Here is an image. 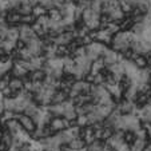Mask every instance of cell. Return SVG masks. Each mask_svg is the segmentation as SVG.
Listing matches in <instances>:
<instances>
[{
  "label": "cell",
  "instance_id": "cell-1",
  "mask_svg": "<svg viewBox=\"0 0 151 151\" xmlns=\"http://www.w3.org/2000/svg\"><path fill=\"white\" fill-rule=\"evenodd\" d=\"M134 37L135 35L131 31H119L118 34H115L112 36V50L124 55L127 51H130V47H131Z\"/></svg>",
  "mask_w": 151,
  "mask_h": 151
},
{
  "label": "cell",
  "instance_id": "cell-2",
  "mask_svg": "<svg viewBox=\"0 0 151 151\" xmlns=\"http://www.w3.org/2000/svg\"><path fill=\"white\" fill-rule=\"evenodd\" d=\"M76 32L75 31H64L62 32V34L56 35V36L52 37V43H54L55 46H68L70 43H72V40H74V37H76Z\"/></svg>",
  "mask_w": 151,
  "mask_h": 151
},
{
  "label": "cell",
  "instance_id": "cell-3",
  "mask_svg": "<svg viewBox=\"0 0 151 151\" xmlns=\"http://www.w3.org/2000/svg\"><path fill=\"white\" fill-rule=\"evenodd\" d=\"M72 126V123L71 122H68V120H66L64 118H62V116H54L51 119V122L48 123V127H50V130H51L52 132H60V131H63V130H66V128H68V127H71Z\"/></svg>",
  "mask_w": 151,
  "mask_h": 151
},
{
  "label": "cell",
  "instance_id": "cell-4",
  "mask_svg": "<svg viewBox=\"0 0 151 151\" xmlns=\"http://www.w3.org/2000/svg\"><path fill=\"white\" fill-rule=\"evenodd\" d=\"M44 47H46V44H44V42L39 36L32 39L31 42H28L26 44V48L31 52L32 56H42L43 51H44Z\"/></svg>",
  "mask_w": 151,
  "mask_h": 151
},
{
  "label": "cell",
  "instance_id": "cell-5",
  "mask_svg": "<svg viewBox=\"0 0 151 151\" xmlns=\"http://www.w3.org/2000/svg\"><path fill=\"white\" fill-rule=\"evenodd\" d=\"M122 59H123L122 54L114 51V50H110V48H106L104 54L102 55V62H103V64H104L106 67L112 66V64H115V63L120 62Z\"/></svg>",
  "mask_w": 151,
  "mask_h": 151
},
{
  "label": "cell",
  "instance_id": "cell-6",
  "mask_svg": "<svg viewBox=\"0 0 151 151\" xmlns=\"http://www.w3.org/2000/svg\"><path fill=\"white\" fill-rule=\"evenodd\" d=\"M37 37V35L35 34V31L32 29L31 26L28 24H20L19 27V40H22V43L27 44L28 42H31L32 39Z\"/></svg>",
  "mask_w": 151,
  "mask_h": 151
},
{
  "label": "cell",
  "instance_id": "cell-7",
  "mask_svg": "<svg viewBox=\"0 0 151 151\" xmlns=\"http://www.w3.org/2000/svg\"><path fill=\"white\" fill-rule=\"evenodd\" d=\"M16 119L19 120L20 126H22V128L24 131H27L28 134H34V131L36 130V124L32 120V118L27 116L24 114H16Z\"/></svg>",
  "mask_w": 151,
  "mask_h": 151
},
{
  "label": "cell",
  "instance_id": "cell-8",
  "mask_svg": "<svg viewBox=\"0 0 151 151\" xmlns=\"http://www.w3.org/2000/svg\"><path fill=\"white\" fill-rule=\"evenodd\" d=\"M116 110L120 112V115L135 114V111H137V104H135V102H131V100L124 99L122 103H119V106H118Z\"/></svg>",
  "mask_w": 151,
  "mask_h": 151
},
{
  "label": "cell",
  "instance_id": "cell-9",
  "mask_svg": "<svg viewBox=\"0 0 151 151\" xmlns=\"http://www.w3.org/2000/svg\"><path fill=\"white\" fill-rule=\"evenodd\" d=\"M94 37L96 39L95 42L103 43V44H104V43H111V40H112V35L104 28H102V29H99V31L95 32Z\"/></svg>",
  "mask_w": 151,
  "mask_h": 151
},
{
  "label": "cell",
  "instance_id": "cell-10",
  "mask_svg": "<svg viewBox=\"0 0 151 151\" xmlns=\"http://www.w3.org/2000/svg\"><path fill=\"white\" fill-rule=\"evenodd\" d=\"M8 88L11 90L12 94H16V92L22 91L24 88V82L20 78H11L8 82Z\"/></svg>",
  "mask_w": 151,
  "mask_h": 151
},
{
  "label": "cell",
  "instance_id": "cell-11",
  "mask_svg": "<svg viewBox=\"0 0 151 151\" xmlns=\"http://www.w3.org/2000/svg\"><path fill=\"white\" fill-rule=\"evenodd\" d=\"M11 74H12V76L20 78V79H22V78L27 76L29 72L27 71V70L24 68V67L22 66L19 62H14V66H12V68H11Z\"/></svg>",
  "mask_w": 151,
  "mask_h": 151
},
{
  "label": "cell",
  "instance_id": "cell-12",
  "mask_svg": "<svg viewBox=\"0 0 151 151\" xmlns=\"http://www.w3.org/2000/svg\"><path fill=\"white\" fill-rule=\"evenodd\" d=\"M16 46H17V42H15V40H9V39H4V40H1V43H0V47H1L7 54L11 52V51H14V50L16 48Z\"/></svg>",
  "mask_w": 151,
  "mask_h": 151
},
{
  "label": "cell",
  "instance_id": "cell-13",
  "mask_svg": "<svg viewBox=\"0 0 151 151\" xmlns=\"http://www.w3.org/2000/svg\"><path fill=\"white\" fill-rule=\"evenodd\" d=\"M67 147L71 148V150H79V148H83V147H87L84 143V140L82 139V138H75V139H72L71 142L67 145Z\"/></svg>",
  "mask_w": 151,
  "mask_h": 151
},
{
  "label": "cell",
  "instance_id": "cell-14",
  "mask_svg": "<svg viewBox=\"0 0 151 151\" xmlns=\"http://www.w3.org/2000/svg\"><path fill=\"white\" fill-rule=\"evenodd\" d=\"M66 99H67L66 91H56L51 99V104H59V103H63Z\"/></svg>",
  "mask_w": 151,
  "mask_h": 151
},
{
  "label": "cell",
  "instance_id": "cell-15",
  "mask_svg": "<svg viewBox=\"0 0 151 151\" xmlns=\"http://www.w3.org/2000/svg\"><path fill=\"white\" fill-rule=\"evenodd\" d=\"M17 14H20V16H26V15H32V6L28 3V0H27L26 3H23L19 8L16 9Z\"/></svg>",
  "mask_w": 151,
  "mask_h": 151
},
{
  "label": "cell",
  "instance_id": "cell-16",
  "mask_svg": "<svg viewBox=\"0 0 151 151\" xmlns=\"http://www.w3.org/2000/svg\"><path fill=\"white\" fill-rule=\"evenodd\" d=\"M102 7H103V1L102 0H91V4H90V8L94 14L96 15H102Z\"/></svg>",
  "mask_w": 151,
  "mask_h": 151
},
{
  "label": "cell",
  "instance_id": "cell-17",
  "mask_svg": "<svg viewBox=\"0 0 151 151\" xmlns=\"http://www.w3.org/2000/svg\"><path fill=\"white\" fill-rule=\"evenodd\" d=\"M6 39H9V40H15L17 42L19 40V27H9L8 28V32H7V37Z\"/></svg>",
  "mask_w": 151,
  "mask_h": 151
},
{
  "label": "cell",
  "instance_id": "cell-18",
  "mask_svg": "<svg viewBox=\"0 0 151 151\" xmlns=\"http://www.w3.org/2000/svg\"><path fill=\"white\" fill-rule=\"evenodd\" d=\"M20 14H17V11H11L9 14H7L6 19L8 23L11 24H15V23H20Z\"/></svg>",
  "mask_w": 151,
  "mask_h": 151
},
{
  "label": "cell",
  "instance_id": "cell-19",
  "mask_svg": "<svg viewBox=\"0 0 151 151\" xmlns=\"http://www.w3.org/2000/svg\"><path fill=\"white\" fill-rule=\"evenodd\" d=\"M44 76H46V75H44V72H43L42 70H36V71L31 72L29 79H31V82H43Z\"/></svg>",
  "mask_w": 151,
  "mask_h": 151
},
{
  "label": "cell",
  "instance_id": "cell-20",
  "mask_svg": "<svg viewBox=\"0 0 151 151\" xmlns=\"http://www.w3.org/2000/svg\"><path fill=\"white\" fill-rule=\"evenodd\" d=\"M39 4H40V6H42L44 9H46V11H51V9L58 8L56 3H55L54 0H40Z\"/></svg>",
  "mask_w": 151,
  "mask_h": 151
},
{
  "label": "cell",
  "instance_id": "cell-21",
  "mask_svg": "<svg viewBox=\"0 0 151 151\" xmlns=\"http://www.w3.org/2000/svg\"><path fill=\"white\" fill-rule=\"evenodd\" d=\"M44 14H46V9L43 8L40 4L32 7V16L34 17H39V16H42V15H44Z\"/></svg>",
  "mask_w": 151,
  "mask_h": 151
},
{
  "label": "cell",
  "instance_id": "cell-22",
  "mask_svg": "<svg viewBox=\"0 0 151 151\" xmlns=\"http://www.w3.org/2000/svg\"><path fill=\"white\" fill-rule=\"evenodd\" d=\"M8 28L9 27L7 26L6 23H0V37L1 40H4L7 37V32H8Z\"/></svg>",
  "mask_w": 151,
  "mask_h": 151
},
{
  "label": "cell",
  "instance_id": "cell-23",
  "mask_svg": "<svg viewBox=\"0 0 151 151\" xmlns=\"http://www.w3.org/2000/svg\"><path fill=\"white\" fill-rule=\"evenodd\" d=\"M35 17L32 16V15H26V16H22L20 17V24H31L32 22H34Z\"/></svg>",
  "mask_w": 151,
  "mask_h": 151
},
{
  "label": "cell",
  "instance_id": "cell-24",
  "mask_svg": "<svg viewBox=\"0 0 151 151\" xmlns=\"http://www.w3.org/2000/svg\"><path fill=\"white\" fill-rule=\"evenodd\" d=\"M142 128L145 130V132H146V135H147V138H151V123H150V122H143Z\"/></svg>",
  "mask_w": 151,
  "mask_h": 151
},
{
  "label": "cell",
  "instance_id": "cell-25",
  "mask_svg": "<svg viewBox=\"0 0 151 151\" xmlns=\"http://www.w3.org/2000/svg\"><path fill=\"white\" fill-rule=\"evenodd\" d=\"M28 3L31 4L32 7H35V6H37V4L40 3V0H28Z\"/></svg>",
  "mask_w": 151,
  "mask_h": 151
},
{
  "label": "cell",
  "instance_id": "cell-26",
  "mask_svg": "<svg viewBox=\"0 0 151 151\" xmlns=\"http://www.w3.org/2000/svg\"><path fill=\"white\" fill-rule=\"evenodd\" d=\"M55 3H56V6H58V8H59L60 6H62L63 3H64V1H66V0H54Z\"/></svg>",
  "mask_w": 151,
  "mask_h": 151
},
{
  "label": "cell",
  "instance_id": "cell-27",
  "mask_svg": "<svg viewBox=\"0 0 151 151\" xmlns=\"http://www.w3.org/2000/svg\"><path fill=\"white\" fill-rule=\"evenodd\" d=\"M74 1H79V0H74Z\"/></svg>",
  "mask_w": 151,
  "mask_h": 151
},
{
  "label": "cell",
  "instance_id": "cell-28",
  "mask_svg": "<svg viewBox=\"0 0 151 151\" xmlns=\"http://www.w3.org/2000/svg\"><path fill=\"white\" fill-rule=\"evenodd\" d=\"M150 76H151V74H150Z\"/></svg>",
  "mask_w": 151,
  "mask_h": 151
}]
</instances>
